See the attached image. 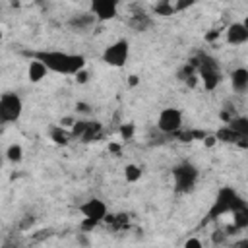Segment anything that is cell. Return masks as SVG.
<instances>
[{
  "label": "cell",
  "instance_id": "15",
  "mask_svg": "<svg viewBox=\"0 0 248 248\" xmlns=\"http://www.w3.org/2000/svg\"><path fill=\"white\" fill-rule=\"evenodd\" d=\"M229 128H231V130H234L238 136L246 138V136H248V118H244V116L232 118V120L229 122Z\"/></svg>",
  "mask_w": 248,
  "mask_h": 248
},
{
  "label": "cell",
  "instance_id": "20",
  "mask_svg": "<svg viewBox=\"0 0 248 248\" xmlns=\"http://www.w3.org/2000/svg\"><path fill=\"white\" fill-rule=\"evenodd\" d=\"M76 108H78V112H89V105H85V103H78Z\"/></svg>",
  "mask_w": 248,
  "mask_h": 248
},
{
  "label": "cell",
  "instance_id": "11",
  "mask_svg": "<svg viewBox=\"0 0 248 248\" xmlns=\"http://www.w3.org/2000/svg\"><path fill=\"white\" fill-rule=\"evenodd\" d=\"M231 85L236 93H246L248 89V70L246 68H236L231 74Z\"/></svg>",
  "mask_w": 248,
  "mask_h": 248
},
{
  "label": "cell",
  "instance_id": "6",
  "mask_svg": "<svg viewBox=\"0 0 248 248\" xmlns=\"http://www.w3.org/2000/svg\"><path fill=\"white\" fill-rule=\"evenodd\" d=\"M128 58H130V43H128V39H116L101 54V60L107 66H112V68H122L128 62Z\"/></svg>",
  "mask_w": 248,
  "mask_h": 248
},
{
  "label": "cell",
  "instance_id": "10",
  "mask_svg": "<svg viewBox=\"0 0 248 248\" xmlns=\"http://www.w3.org/2000/svg\"><path fill=\"white\" fill-rule=\"evenodd\" d=\"M225 41H227L229 45H232V46L244 45V43L248 41V27H246V23H242V21L231 23V25L227 27V31H225Z\"/></svg>",
  "mask_w": 248,
  "mask_h": 248
},
{
  "label": "cell",
  "instance_id": "3",
  "mask_svg": "<svg viewBox=\"0 0 248 248\" xmlns=\"http://www.w3.org/2000/svg\"><path fill=\"white\" fill-rule=\"evenodd\" d=\"M244 205H246V202L238 196V192H236L234 188L223 186V188L217 192L215 202H213V205H211L209 211H207V221H213V219H217V217H221V215L232 213V211H236L238 207H244Z\"/></svg>",
  "mask_w": 248,
  "mask_h": 248
},
{
  "label": "cell",
  "instance_id": "22",
  "mask_svg": "<svg viewBox=\"0 0 248 248\" xmlns=\"http://www.w3.org/2000/svg\"><path fill=\"white\" fill-rule=\"evenodd\" d=\"M0 165H2V153H0Z\"/></svg>",
  "mask_w": 248,
  "mask_h": 248
},
{
  "label": "cell",
  "instance_id": "19",
  "mask_svg": "<svg viewBox=\"0 0 248 248\" xmlns=\"http://www.w3.org/2000/svg\"><path fill=\"white\" fill-rule=\"evenodd\" d=\"M76 79H78L79 83H85V81H87V74H85V68H83V70H79V72L76 74Z\"/></svg>",
  "mask_w": 248,
  "mask_h": 248
},
{
  "label": "cell",
  "instance_id": "4",
  "mask_svg": "<svg viewBox=\"0 0 248 248\" xmlns=\"http://www.w3.org/2000/svg\"><path fill=\"white\" fill-rule=\"evenodd\" d=\"M172 174V182H174V192L176 194H188L194 190L198 178H200V170L196 165H192L190 161H182L178 165L172 167L170 170Z\"/></svg>",
  "mask_w": 248,
  "mask_h": 248
},
{
  "label": "cell",
  "instance_id": "8",
  "mask_svg": "<svg viewBox=\"0 0 248 248\" xmlns=\"http://www.w3.org/2000/svg\"><path fill=\"white\" fill-rule=\"evenodd\" d=\"M89 8L97 21H110L118 16V0H89Z\"/></svg>",
  "mask_w": 248,
  "mask_h": 248
},
{
  "label": "cell",
  "instance_id": "18",
  "mask_svg": "<svg viewBox=\"0 0 248 248\" xmlns=\"http://www.w3.org/2000/svg\"><path fill=\"white\" fill-rule=\"evenodd\" d=\"M97 225H99L97 221H93V219H87V217H83V221H81V231H93V229H95Z\"/></svg>",
  "mask_w": 248,
  "mask_h": 248
},
{
  "label": "cell",
  "instance_id": "16",
  "mask_svg": "<svg viewBox=\"0 0 248 248\" xmlns=\"http://www.w3.org/2000/svg\"><path fill=\"white\" fill-rule=\"evenodd\" d=\"M4 155H6V159H8L10 163H14V165H16V163H21V161H23V147H21L19 143H12V145L6 149Z\"/></svg>",
  "mask_w": 248,
  "mask_h": 248
},
{
  "label": "cell",
  "instance_id": "2",
  "mask_svg": "<svg viewBox=\"0 0 248 248\" xmlns=\"http://www.w3.org/2000/svg\"><path fill=\"white\" fill-rule=\"evenodd\" d=\"M190 64L194 66L196 76H198V79L202 81V85H203L205 91H213V89L221 83V78H223V76H221L219 64H217L215 58H211L209 54L198 52V54L190 60Z\"/></svg>",
  "mask_w": 248,
  "mask_h": 248
},
{
  "label": "cell",
  "instance_id": "17",
  "mask_svg": "<svg viewBox=\"0 0 248 248\" xmlns=\"http://www.w3.org/2000/svg\"><path fill=\"white\" fill-rule=\"evenodd\" d=\"M124 178H126V182H138L141 178V169L138 165H134V163L126 165L124 167Z\"/></svg>",
  "mask_w": 248,
  "mask_h": 248
},
{
  "label": "cell",
  "instance_id": "9",
  "mask_svg": "<svg viewBox=\"0 0 248 248\" xmlns=\"http://www.w3.org/2000/svg\"><path fill=\"white\" fill-rule=\"evenodd\" d=\"M78 211H79L83 217L101 223V221L107 217V203H105L103 200H99V198H89L87 202H83V203L78 207Z\"/></svg>",
  "mask_w": 248,
  "mask_h": 248
},
{
  "label": "cell",
  "instance_id": "13",
  "mask_svg": "<svg viewBox=\"0 0 248 248\" xmlns=\"http://www.w3.org/2000/svg\"><path fill=\"white\" fill-rule=\"evenodd\" d=\"M95 16L89 12V14H81V16H76L70 19V27L76 29V31H81V29H89L93 23H95Z\"/></svg>",
  "mask_w": 248,
  "mask_h": 248
},
{
  "label": "cell",
  "instance_id": "7",
  "mask_svg": "<svg viewBox=\"0 0 248 248\" xmlns=\"http://www.w3.org/2000/svg\"><path fill=\"white\" fill-rule=\"evenodd\" d=\"M157 128L163 134H176L182 128V112L176 107H167L157 116Z\"/></svg>",
  "mask_w": 248,
  "mask_h": 248
},
{
  "label": "cell",
  "instance_id": "14",
  "mask_svg": "<svg viewBox=\"0 0 248 248\" xmlns=\"http://www.w3.org/2000/svg\"><path fill=\"white\" fill-rule=\"evenodd\" d=\"M50 140L56 145H68V141L72 140V134L64 130V126H54L50 128Z\"/></svg>",
  "mask_w": 248,
  "mask_h": 248
},
{
  "label": "cell",
  "instance_id": "5",
  "mask_svg": "<svg viewBox=\"0 0 248 248\" xmlns=\"http://www.w3.org/2000/svg\"><path fill=\"white\" fill-rule=\"evenodd\" d=\"M23 114V101L17 93L8 91L0 95V124L17 122Z\"/></svg>",
  "mask_w": 248,
  "mask_h": 248
},
{
  "label": "cell",
  "instance_id": "21",
  "mask_svg": "<svg viewBox=\"0 0 248 248\" xmlns=\"http://www.w3.org/2000/svg\"><path fill=\"white\" fill-rule=\"evenodd\" d=\"M186 246H202V242L198 238H190V240H186Z\"/></svg>",
  "mask_w": 248,
  "mask_h": 248
},
{
  "label": "cell",
  "instance_id": "1",
  "mask_svg": "<svg viewBox=\"0 0 248 248\" xmlns=\"http://www.w3.org/2000/svg\"><path fill=\"white\" fill-rule=\"evenodd\" d=\"M25 56L35 58L45 64L48 72L62 74V76H76L79 70L85 68V58L76 52H64V50H27Z\"/></svg>",
  "mask_w": 248,
  "mask_h": 248
},
{
  "label": "cell",
  "instance_id": "12",
  "mask_svg": "<svg viewBox=\"0 0 248 248\" xmlns=\"http://www.w3.org/2000/svg\"><path fill=\"white\" fill-rule=\"evenodd\" d=\"M46 68H45V64L43 62H39V60H35V58H29V66H27V79L31 81V83H39L45 76H46Z\"/></svg>",
  "mask_w": 248,
  "mask_h": 248
}]
</instances>
